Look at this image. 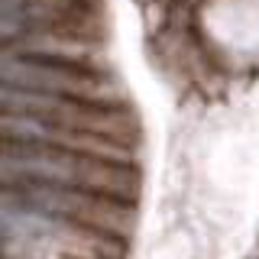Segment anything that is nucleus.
Returning <instances> with one entry per match:
<instances>
[{"label": "nucleus", "instance_id": "obj_1", "mask_svg": "<svg viewBox=\"0 0 259 259\" xmlns=\"http://www.w3.org/2000/svg\"><path fill=\"white\" fill-rule=\"evenodd\" d=\"M0 185L88 188L130 201L140 194V175H136V168H130V162L62 149V146L10 143V140H0Z\"/></svg>", "mask_w": 259, "mask_h": 259}, {"label": "nucleus", "instance_id": "obj_2", "mask_svg": "<svg viewBox=\"0 0 259 259\" xmlns=\"http://www.w3.org/2000/svg\"><path fill=\"white\" fill-rule=\"evenodd\" d=\"M0 84L39 94L88 97V101H123V88L101 68L39 59V55H26L7 46H0Z\"/></svg>", "mask_w": 259, "mask_h": 259}, {"label": "nucleus", "instance_id": "obj_3", "mask_svg": "<svg viewBox=\"0 0 259 259\" xmlns=\"http://www.w3.org/2000/svg\"><path fill=\"white\" fill-rule=\"evenodd\" d=\"M36 32L104 39L97 0H0V42H16Z\"/></svg>", "mask_w": 259, "mask_h": 259}]
</instances>
